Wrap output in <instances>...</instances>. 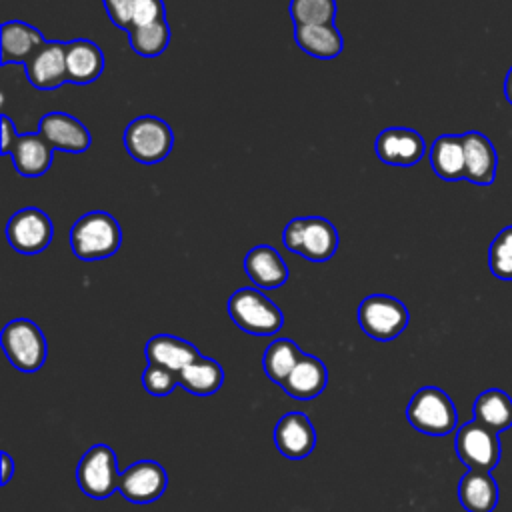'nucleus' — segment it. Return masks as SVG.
I'll use <instances>...</instances> for the list:
<instances>
[{
	"instance_id": "nucleus-37",
	"label": "nucleus",
	"mask_w": 512,
	"mask_h": 512,
	"mask_svg": "<svg viewBox=\"0 0 512 512\" xmlns=\"http://www.w3.org/2000/svg\"><path fill=\"white\" fill-rule=\"evenodd\" d=\"M504 96L512 104V66H510V70H508V74L504 78Z\"/></svg>"
},
{
	"instance_id": "nucleus-36",
	"label": "nucleus",
	"mask_w": 512,
	"mask_h": 512,
	"mask_svg": "<svg viewBox=\"0 0 512 512\" xmlns=\"http://www.w3.org/2000/svg\"><path fill=\"white\" fill-rule=\"evenodd\" d=\"M0 462H2V480H0V484L6 486V484L12 480V474H14V460H12V456L4 450V452L0 454Z\"/></svg>"
},
{
	"instance_id": "nucleus-32",
	"label": "nucleus",
	"mask_w": 512,
	"mask_h": 512,
	"mask_svg": "<svg viewBox=\"0 0 512 512\" xmlns=\"http://www.w3.org/2000/svg\"><path fill=\"white\" fill-rule=\"evenodd\" d=\"M142 386L152 396H168L178 386V374L156 364H148L142 372Z\"/></svg>"
},
{
	"instance_id": "nucleus-31",
	"label": "nucleus",
	"mask_w": 512,
	"mask_h": 512,
	"mask_svg": "<svg viewBox=\"0 0 512 512\" xmlns=\"http://www.w3.org/2000/svg\"><path fill=\"white\" fill-rule=\"evenodd\" d=\"M488 264L496 278L512 280V226L502 228L494 238L488 252Z\"/></svg>"
},
{
	"instance_id": "nucleus-30",
	"label": "nucleus",
	"mask_w": 512,
	"mask_h": 512,
	"mask_svg": "<svg viewBox=\"0 0 512 512\" xmlns=\"http://www.w3.org/2000/svg\"><path fill=\"white\" fill-rule=\"evenodd\" d=\"M336 0H290V18L294 26L334 24Z\"/></svg>"
},
{
	"instance_id": "nucleus-22",
	"label": "nucleus",
	"mask_w": 512,
	"mask_h": 512,
	"mask_svg": "<svg viewBox=\"0 0 512 512\" xmlns=\"http://www.w3.org/2000/svg\"><path fill=\"white\" fill-rule=\"evenodd\" d=\"M68 82L90 84L104 72V54L98 44L86 38H76L64 44Z\"/></svg>"
},
{
	"instance_id": "nucleus-15",
	"label": "nucleus",
	"mask_w": 512,
	"mask_h": 512,
	"mask_svg": "<svg viewBox=\"0 0 512 512\" xmlns=\"http://www.w3.org/2000/svg\"><path fill=\"white\" fill-rule=\"evenodd\" d=\"M274 444L278 452L290 460H302L316 446V432L304 412L284 414L274 428Z\"/></svg>"
},
{
	"instance_id": "nucleus-16",
	"label": "nucleus",
	"mask_w": 512,
	"mask_h": 512,
	"mask_svg": "<svg viewBox=\"0 0 512 512\" xmlns=\"http://www.w3.org/2000/svg\"><path fill=\"white\" fill-rule=\"evenodd\" d=\"M8 156L20 176L38 178L50 170L54 148L40 132H26L16 138Z\"/></svg>"
},
{
	"instance_id": "nucleus-13",
	"label": "nucleus",
	"mask_w": 512,
	"mask_h": 512,
	"mask_svg": "<svg viewBox=\"0 0 512 512\" xmlns=\"http://www.w3.org/2000/svg\"><path fill=\"white\" fill-rule=\"evenodd\" d=\"M38 132L52 144L54 150L68 154H82L90 148L92 142L88 128L78 118L58 110L40 118Z\"/></svg>"
},
{
	"instance_id": "nucleus-12",
	"label": "nucleus",
	"mask_w": 512,
	"mask_h": 512,
	"mask_svg": "<svg viewBox=\"0 0 512 512\" xmlns=\"http://www.w3.org/2000/svg\"><path fill=\"white\" fill-rule=\"evenodd\" d=\"M376 156L388 166H414L424 158L426 142L420 132L404 126L384 128L374 142Z\"/></svg>"
},
{
	"instance_id": "nucleus-1",
	"label": "nucleus",
	"mask_w": 512,
	"mask_h": 512,
	"mask_svg": "<svg viewBox=\"0 0 512 512\" xmlns=\"http://www.w3.org/2000/svg\"><path fill=\"white\" fill-rule=\"evenodd\" d=\"M122 230L118 220L102 210H92L80 216L70 228V248L76 258L94 262L118 252Z\"/></svg>"
},
{
	"instance_id": "nucleus-8",
	"label": "nucleus",
	"mask_w": 512,
	"mask_h": 512,
	"mask_svg": "<svg viewBox=\"0 0 512 512\" xmlns=\"http://www.w3.org/2000/svg\"><path fill=\"white\" fill-rule=\"evenodd\" d=\"M116 454L106 444L90 446L76 466V484L94 500H104L118 490L120 472Z\"/></svg>"
},
{
	"instance_id": "nucleus-5",
	"label": "nucleus",
	"mask_w": 512,
	"mask_h": 512,
	"mask_svg": "<svg viewBox=\"0 0 512 512\" xmlns=\"http://www.w3.org/2000/svg\"><path fill=\"white\" fill-rule=\"evenodd\" d=\"M126 152L140 164H158L172 152L174 132L170 124L158 116H138L126 128L122 136Z\"/></svg>"
},
{
	"instance_id": "nucleus-11",
	"label": "nucleus",
	"mask_w": 512,
	"mask_h": 512,
	"mask_svg": "<svg viewBox=\"0 0 512 512\" xmlns=\"http://www.w3.org/2000/svg\"><path fill=\"white\" fill-rule=\"evenodd\" d=\"M168 486L166 470L154 460H138L120 472L118 492L132 504H150L158 500Z\"/></svg>"
},
{
	"instance_id": "nucleus-17",
	"label": "nucleus",
	"mask_w": 512,
	"mask_h": 512,
	"mask_svg": "<svg viewBox=\"0 0 512 512\" xmlns=\"http://www.w3.org/2000/svg\"><path fill=\"white\" fill-rule=\"evenodd\" d=\"M462 144H464V162H466L464 180L476 186H490L496 178V166H498L494 144L490 142L488 136L476 130L462 134Z\"/></svg>"
},
{
	"instance_id": "nucleus-27",
	"label": "nucleus",
	"mask_w": 512,
	"mask_h": 512,
	"mask_svg": "<svg viewBox=\"0 0 512 512\" xmlns=\"http://www.w3.org/2000/svg\"><path fill=\"white\" fill-rule=\"evenodd\" d=\"M222 384L224 370L216 360L208 356H200L198 360H194L192 364L178 372V386H182L186 392L194 396H210L218 392Z\"/></svg>"
},
{
	"instance_id": "nucleus-2",
	"label": "nucleus",
	"mask_w": 512,
	"mask_h": 512,
	"mask_svg": "<svg viewBox=\"0 0 512 512\" xmlns=\"http://www.w3.org/2000/svg\"><path fill=\"white\" fill-rule=\"evenodd\" d=\"M282 244L310 262H326L336 254L340 240L330 220L322 216H300L284 226Z\"/></svg>"
},
{
	"instance_id": "nucleus-35",
	"label": "nucleus",
	"mask_w": 512,
	"mask_h": 512,
	"mask_svg": "<svg viewBox=\"0 0 512 512\" xmlns=\"http://www.w3.org/2000/svg\"><path fill=\"white\" fill-rule=\"evenodd\" d=\"M0 120H2V154L8 156L10 150H12V146H14V142H16V138H18L20 134L16 132V126L12 124V120H10L6 114H2Z\"/></svg>"
},
{
	"instance_id": "nucleus-3",
	"label": "nucleus",
	"mask_w": 512,
	"mask_h": 512,
	"mask_svg": "<svg viewBox=\"0 0 512 512\" xmlns=\"http://www.w3.org/2000/svg\"><path fill=\"white\" fill-rule=\"evenodd\" d=\"M228 314L252 336H274L284 324L282 310L260 288H238L228 300Z\"/></svg>"
},
{
	"instance_id": "nucleus-25",
	"label": "nucleus",
	"mask_w": 512,
	"mask_h": 512,
	"mask_svg": "<svg viewBox=\"0 0 512 512\" xmlns=\"http://www.w3.org/2000/svg\"><path fill=\"white\" fill-rule=\"evenodd\" d=\"M430 166L436 176L448 182L462 180L466 174L464 162V144L462 134H442L432 142L430 148Z\"/></svg>"
},
{
	"instance_id": "nucleus-33",
	"label": "nucleus",
	"mask_w": 512,
	"mask_h": 512,
	"mask_svg": "<svg viewBox=\"0 0 512 512\" xmlns=\"http://www.w3.org/2000/svg\"><path fill=\"white\" fill-rule=\"evenodd\" d=\"M162 20H166L164 0H136L134 12H132V28L148 26Z\"/></svg>"
},
{
	"instance_id": "nucleus-20",
	"label": "nucleus",
	"mask_w": 512,
	"mask_h": 512,
	"mask_svg": "<svg viewBox=\"0 0 512 512\" xmlns=\"http://www.w3.org/2000/svg\"><path fill=\"white\" fill-rule=\"evenodd\" d=\"M200 356V350L192 342L172 334H156L146 342L148 364L164 366L176 374L194 360H198Z\"/></svg>"
},
{
	"instance_id": "nucleus-34",
	"label": "nucleus",
	"mask_w": 512,
	"mask_h": 512,
	"mask_svg": "<svg viewBox=\"0 0 512 512\" xmlns=\"http://www.w3.org/2000/svg\"><path fill=\"white\" fill-rule=\"evenodd\" d=\"M108 18L112 20L114 26L130 32L132 28V12L136 0H102Z\"/></svg>"
},
{
	"instance_id": "nucleus-21",
	"label": "nucleus",
	"mask_w": 512,
	"mask_h": 512,
	"mask_svg": "<svg viewBox=\"0 0 512 512\" xmlns=\"http://www.w3.org/2000/svg\"><path fill=\"white\" fill-rule=\"evenodd\" d=\"M326 384H328L326 364L312 354H304L280 386L288 396L296 400H312L324 392Z\"/></svg>"
},
{
	"instance_id": "nucleus-4",
	"label": "nucleus",
	"mask_w": 512,
	"mask_h": 512,
	"mask_svg": "<svg viewBox=\"0 0 512 512\" xmlns=\"http://www.w3.org/2000/svg\"><path fill=\"white\" fill-rule=\"evenodd\" d=\"M406 418L414 430L426 436H446L458 424L454 402L436 386H424L414 392L406 406Z\"/></svg>"
},
{
	"instance_id": "nucleus-23",
	"label": "nucleus",
	"mask_w": 512,
	"mask_h": 512,
	"mask_svg": "<svg viewBox=\"0 0 512 512\" xmlns=\"http://www.w3.org/2000/svg\"><path fill=\"white\" fill-rule=\"evenodd\" d=\"M294 40L300 50L318 60H332L344 50V38L334 24L294 26Z\"/></svg>"
},
{
	"instance_id": "nucleus-6",
	"label": "nucleus",
	"mask_w": 512,
	"mask_h": 512,
	"mask_svg": "<svg viewBox=\"0 0 512 512\" xmlns=\"http://www.w3.org/2000/svg\"><path fill=\"white\" fill-rule=\"evenodd\" d=\"M410 314L404 302L388 294H370L358 306V324L374 340L388 342L398 338L408 326Z\"/></svg>"
},
{
	"instance_id": "nucleus-18",
	"label": "nucleus",
	"mask_w": 512,
	"mask_h": 512,
	"mask_svg": "<svg viewBox=\"0 0 512 512\" xmlns=\"http://www.w3.org/2000/svg\"><path fill=\"white\" fill-rule=\"evenodd\" d=\"M0 34H2V38H0L2 66L26 64L48 42L38 28L30 26L22 20L4 22Z\"/></svg>"
},
{
	"instance_id": "nucleus-7",
	"label": "nucleus",
	"mask_w": 512,
	"mask_h": 512,
	"mask_svg": "<svg viewBox=\"0 0 512 512\" xmlns=\"http://www.w3.org/2000/svg\"><path fill=\"white\" fill-rule=\"evenodd\" d=\"M2 350L20 372H36L46 360V338L36 322L28 318L10 320L2 328Z\"/></svg>"
},
{
	"instance_id": "nucleus-26",
	"label": "nucleus",
	"mask_w": 512,
	"mask_h": 512,
	"mask_svg": "<svg viewBox=\"0 0 512 512\" xmlns=\"http://www.w3.org/2000/svg\"><path fill=\"white\" fill-rule=\"evenodd\" d=\"M474 420L482 426L504 432L512 426V398L500 388H488L474 400Z\"/></svg>"
},
{
	"instance_id": "nucleus-10",
	"label": "nucleus",
	"mask_w": 512,
	"mask_h": 512,
	"mask_svg": "<svg viewBox=\"0 0 512 512\" xmlns=\"http://www.w3.org/2000/svg\"><path fill=\"white\" fill-rule=\"evenodd\" d=\"M454 448L468 470L492 472L500 462L498 432L482 426L476 420H470L456 430Z\"/></svg>"
},
{
	"instance_id": "nucleus-14",
	"label": "nucleus",
	"mask_w": 512,
	"mask_h": 512,
	"mask_svg": "<svg viewBox=\"0 0 512 512\" xmlns=\"http://www.w3.org/2000/svg\"><path fill=\"white\" fill-rule=\"evenodd\" d=\"M26 78L36 90H56L68 82L66 50L62 42H46L26 64Z\"/></svg>"
},
{
	"instance_id": "nucleus-28",
	"label": "nucleus",
	"mask_w": 512,
	"mask_h": 512,
	"mask_svg": "<svg viewBox=\"0 0 512 512\" xmlns=\"http://www.w3.org/2000/svg\"><path fill=\"white\" fill-rule=\"evenodd\" d=\"M302 356H304V352L298 348V344L294 340L278 338L272 344H268V348L262 356V368L272 382L282 384Z\"/></svg>"
},
{
	"instance_id": "nucleus-9",
	"label": "nucleus",
	"mask_w": 512,
	"mask_h": 512,
	"mask_svg": "<svg viewBox=\"0 0 512 512\" xmlns=\"http://www.w3.org/2000/svg\"><path fill=\"white\" fill-rule=\"evenodd\" d=\"M54 238V224L50 216L36 208L26 206L14 212L6 224V240L20 254H40Z\"/></svg>"
},
{
	"instance_id": "nucleus-24",
	"label": "nucleus",
	"mask_w": 512,
	"mask_h": 512,
	"mask_svg": "<svg viewBox=\"0 0 512 512\" xmlns=\"http://www.w3.org/2000/svg\"><path fill=\"white\" fill-rule=\"evenodd\" d=\"M458 500L466 512H492L498 504L494 476L482 470H468L458 484Z\"/></svg>"
},
{
	"instance_id": "nucleus-19",
	"label": "nucleus",
	"mask_w": 512,
	"mask_h": 512,
	"mask_svg": "<svg viewBox=\"0 0 512 512\" xmlns=\"http://www.w3.org/2000/svg\"><path fill=\"white\" fill-rule=\"evenodd\" d=\"M244 272L256 288L264 290L280 288L290 276L280 252L268 244H258L248 250L244 258Z\"/></svg>"
},
{
	"instance_id": "nucleus-29",
	"label": "nucleus",
	"mask_w": 512,
	"mask_h": 512,
	"mask_svg": "<svg viewBox=\"0 0 512 512\" xmlns=\"http://www.w3.org/2000/svg\"><path fill=\"white\" fill-rule=\"evenodd\" d=\"M130 48L142 58L160 56L170 44V26L166 20L148 26H136L128 32Z\"/></svg>"
}]
</instances>
